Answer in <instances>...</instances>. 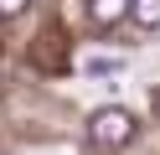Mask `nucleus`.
Here are the masks:
<instances>
[{"mask_svg": "<svg viewBox=\"0 0 160 155\" xmlns=\"http://www.w3.org/2000/svg\"><path fill=\"white\" fill-rule=\"evenodd\" d=\"M88 140H93V150H103V155L124 150V145L134 140V114H129V109H119V103L98 109L93 119H88Z\"/></svg>", "mask_w": 160, "mask_h": 155, "instance_id": "f257e3e1", "label": "nucleus"}, {"mask_svg": "<svg viewBox=\"0 0 160 155\" xmlns=\"http://www.w3.org/2000/svg\"><path fill=\"white\" fill-rule=\"evenodd\" d=\"M129 5H134V0H88V21H93L98 31H108V26H119V21L129 16Z\"/></svg>", "mask_w": 160, "mask_h": 155, "instance_id": "f03ea898", "label": "nucleus"}, {"mask_svg": "<svg viewBox=\"0 0 160 155\" xmlns=\"http://www.w3.org/2000/svg\"><path fill=\"white\" fill-rule=\"evenodd\" d=\"M129 16H134V26L160 31V0H134V5H129Z\"/></svg>", "mask_w": 160, "mask_h": 155, "instance_id": "7ed1b4c3", "label": "nucleus"}, {"mask_svg": "<svg viewBox=\"0 0 160 155\" xmlns=\"http://www.w3.org/2000/svg\"><path fill=\"white\" fill-rule=\"evenodd\" d=\"M26 10H31V0H0V16H5V21L26 16Z\"/></svg>", "mask_w": 160, "mask_h": 155, "instance_id": "20e7f679", "label": "nucleus"}]
</instances>
